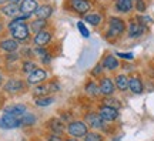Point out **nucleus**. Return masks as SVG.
Returning <instances> with one entry per match:
<instances>
[{"label": "nucleus", "instance_id": "obj_14", "mask_svg": "<svg viewBox=\"0 0 154 141\" xmlns=\"http://www.w3.org/2000/svg\"><path fill=\"white\" fill-rule=\"evenodd\" d=\"M49 127H50V130L53 131V134H54V136H59V137L64 133V128H66V127H64V123H63L60 118H51L49 123Z\"/></svg>", "mask_w": 154, "mask_h": 141}, {"label": "nucleus", "instance_id": "obj_4", "mask_svg": "<svg viewBox=\"0 0 154 141\" xmlns=\"http://www.w3.org/2000/svg\"><path fill=\"white\" fill-rule=\"evenodd\" d=\"M99 115L104 123H111L119 118V110L114 107H109V106H101L99 110Z\"/></svg>", "mask_w": 154, "mask_h": 141}, {"label": "nucleus", "instance_id": "obj_13", "mask_svg": "<svg viewBox=\"0 0 154 141\" xmlns=\"http://www.w3.org/2000/svg\"><path fill=\"white\" fill-rule=\"evenodd\" d=\"M53 13V7L50 5H42L37 7V10L34 11V14L37 17L38 20H47Z\"/></svg>", "mask_w": 154, "mask_h": 141}, {"label": "nucleus", "instance_id": "obj_33", "mask_svg": "<svg viewBox=\"0 0 154 141\" xmlns=\"http://www.w3.org/2000/svg\"><path fill=\"white\" fill-rule=\"evenodd\" d=\"M136 9L138 11H144L146 10V3H144L143 0H136Z\"/></svg>", "mask_w": 154, "mask_h": 141}, {"label": "nucleus", "instance_id": "obj_35", "mask_svg": "<svg viewBox=\"0 0 154 141\" xmlns=\"http://www.w3.org/2000/svg\"><path fill=\"white\" fill-rule=\"evenodd\" d=\"M34 51H36V54L40 56V57H43V56L47 54V50L44 49V47H37V49L34 50Z\"/></svg>", "mask_w": 154, "mask_h": 141}, {"label": "nucleus", "instance_id": "obj_36", "mask_svg": "<svg viewBox=\"0 0 154 141\" xmlns=\"http://www.w3.org/2000/svg\"><path fill=\"white\" fill-rule=\"evenodd\" d=\"M117 56H119V57H121V59H127V60H131L133 59V54H130V53H128V54H127V53H117Z\"/></svg>", "mask_w": 154, "mask_h": 141}, {"label": "nucleus", "instance_id": "obj_23", "mask_svg": "<svg viewBox=\"0 0 154 141\" xmlns=\"http://www.w3.org/2000/svg\"><path fill=\"white\" fill-rule=\"evenodd\" d=\"M117 10L121 11V13H127L133 9V2L131 0H117Z\"/></svg>", "mask_w": 154, "mask_h": 141}, {"label": "nucleus", "instance_id": "obj_43", "mask_svg": "<svg viewBox=\"0 0 154 141\" xmlns=\"http://www.w3.org/2000/svg\"><path fill=\"white\" fill-rule=\"evenodd\" d=\"M2 29H3V26H2V24H0V32H2Z\"/></svg>", "mask_w": 154, "mask_h": 141}, {"label": "nucleus", "instance_id": "obj_1", "mask_svg": "<svg viewBox=\"0 0 154 141\" xmlns=\"http://www.w3.org/2000/svg\"><path fill=\"white\" fill-rule=\"evenodd\" d=\"M88 127L86 123L83 121H72L70 124L67 125V133L73 137V138H80V137H84L87 134Z\"/></svg>", "mask_w": 154, "mask_h": 141}, {"label": "nucleus", "instance_id": "obj_41", "mask_svg": "<svg viewBox=\"0 0 154 141\" xmlns=\"http://www.w3.org/2000/svg\"><path fill=\"white\" fill-rule=\"evenodd\" d=\"M3 83V77H2V74H0V84Z\"/></svg>", "mask_w": 154, "mask_h": 141}, {"label": "nucleus", "instance_id": "obj_16", "mask_svg": "<svg viewBox=\"0 0 154 141\" xmlns=\"http://www.w3.org/2000/svg\"><path fill=\"white\" fill-rule=\"evenodd\" d=\"M72 7L73 10H76L77 13H86V11L90 9V3L86 2V0H72Z\"/></svg>", "mask_w": 154, "mask_h": 141}, {"label": "nucleus", "instance_id": "obj_3", "mask_svg": "<svg viewBox=\"0 0 154 141\" xmlns=\"http://www.w3.org/2000/svg\"><path fill=\"white\" fill-rule=\"evenodd\" d=\"M20 125H22V120L17 117H13L9 114H3L0 117V128H3V130H13Z\"/></svg>", "mask_w": 154, "mask_h": 141}, {"label": "nucleus", "instance_id": "obj_42", "mask_svg": "<svg viewBox=\"0 0 154 141\" xmlns=\"http://www.w3.org/2000/svg\"><path fill=\"white\" fill-rule=\"evenodd\" d=\"M5 2H7V0H0V5H3Z\"/></svg>", "mask_w": 154, "mask_h": 141}, {"label": "nucleus", "instance_id": "obj_29", "mask_svg": "<svg viewBox=\"0 0 154 141\" xmlns=\"http://www.w3.org/2000/svg\"><path fill=\"white\" fill-rule=\"evenodd\" d=\"M84 141H104V138L99 133H87L84 136Z\"/></svg>", "mask_w": 154, "mask_h": 141}, {"label": "nucleus", "instance_id": "obj_28", "mask_svg": "<svg viewBox=\"0 0 154 141\" xmlns=\"http://www.w3.org/2000/svg\"><path fill=\"white\" fill-rule=\"evenodd\" d=\"M20 120H22V125H33L37 118H36V115H34V114L26 113Z\"/></svg>", "mask_w": 154, "mask_h": 141}, {"label": "nucleus", "instance_id": "obj_5", "mask_svg": "<svg viewBox=\"0 0 154 141\" xmlns=\"http://www.w3.org/2000/svg\"><path fill=\"white\" fill-rule=\"evenodd\" d=\"M60 90V87L57 83H49V84H43V86H37L34 88L33 94L34 96H37V97H44V96H47L50 93L53 91H59Z\"/></svg>", "mask_w": 154, "mask_h": 141}, {"label": "nucleus", "instance_id": "obj_20", "mask_svg": "<svg viewBox=\"0 0 154 141\" xmlns=\"http://www.w3.org/2000/svg\"><path fill=\"white\" fill-rule=\"evenodd\" d=\"M3 13H5L6 16L9 17H16L17 13H20V7L16 5V3H9V5L3 6Z\"/></svg>", "mask_w": 154, "mask_h": 141}, {"label": "nucleus", "instance_id": "obj_7", "mask_svg": "<svg viewBox=\"0 0 154 141\" xmlns=\"http://www.w3.org/2000/svg\"><path fill=\"white\" fill-rule=\"evenodd\" d=\"M99 88H100V93H101V94H104V96H111L116 90L114 81L111 80L110 77H104V78L100 80Z\"/></svg>", "mask_w": 154, "mask_h": 141}, {"label": "nucleus", "instance_id": "obj_17", "mask_svg": "<svg viewBox=\"0 0 154 141\" xmlns=\"http://www.w3.org/2000/svg\"><path fill=\"white\" fill-rule=\"evenodd\" d=\"M50 40H51V34H50L49 32H40L36 34L34 43H36V46H38V47H43V46H46V44L49 43Z\"/></svg>", "mask_w": 154, "mask_h": 141}, {"label": "nucleus", "instance_id": "obj_24", "mask_svg": "<svg viewBox=\"0 0 154 141\" xmlns=\"http://www.w3.org/2000/svg\"><path fill=\"white\" fill-rule=\"evenodd\" d=\"M84 90H86V93H87L90 97H96V96H99L100 94L99 84H96V83H87Z\"/></svg>", "mask_w": 154, "mask_h": 141}, {"label": "nucleus", "instance_id": "obj_34", "mask_svg": "<svg viewBox=\"0 0 154 141\" xmlns=\"http://www.w3.org/2000/svg\"><path fill=\"white\" fill-rule=\"evenodd\" d=\"M101 69H103V66H101V64H97V66H96V67L93 69V70H91V74H93L94 77H97L100 73H101Z\"/></svg>", "mask_w": 154, "mask_h": 141}, {"label": "nucleus", "instance_id": "obj_22", "mask_svg": "<svg viewBox=\"0 0 154 141\" xmlns=\"http://www.w3.org/2000/svg\"><path fill=\"white\" fill-rule=\"evenodd\" d=\"M144 26L141 24H138V23H130V26H128V36L130 37H138V36H141L144 32Z\"/></svg>", "mask_w": 154, "mask_h": 141}, {"label": "nucleus", "instance_id": "obj_8", "mask_svg": "<svg viewBox=\"0 0 154 141\" xmlns=\"http://www.w3.org/2000/svg\"><path fill=\"white\" fill-rule=\"evenodd\" d=\"M5 114L22 118L23 115L26 114V106L24 104H13V106H7L5 109Z\"/></svg>", "mask_w": 154, "mask_h": 141}, {"label": "nucleus", "instance_id": "obj_21", "mask_svg": "<svg viewBox=\"0 0 154 141\" xmlns=\"http://www.w3.org/2000/svg\"><path fill=\"white\" fill-rule=\"evenodd\" d=\"M116 88H119L120 91H126L128 90V78H127L124 74H119L116 77V81H114Z\"/></svg>", "mask_w": 154, "mask_h": 141}, {"label": "nucleus", "instance_id": "obj_27", "mask_svg": "<svg viewBox=\"0 0 154 141\" xmlns=\"http://www.w3.org/2000/svg\"><path fill=\"white\" fill-rule=\"evenodd\" d=\"M84 20L88 23V24H93V26H97L100 22H101V16L97 14V13H91V14H87L84 17Z\"/></svg>", "mask_w": 154, "mask_h": 141}, {"label": "nucleus", "instance_id": "obj_9", "mask_svg": "<svg viewBox=\"0 0 154 141\" xmlns=\"http://www.w3.org/2000/svg\"><path fill=\"white\" fill-rule=\"evenodd\" d=\"M46 77H47V71L42 70V69H36L27 76V83L29 84H38V83L44 81Z\"/></svg>", "mask_w": 154, "mask_h": 141}, {"label": "nucleus", "instance_id": "obj_6", "mask_svg": "<svg viewBox=\"0 0 154 141\" xmlns=\"http://www.w3.org/2000/svg\"><path fill=\"white\" fill-rule=\"evenodd\" d=\"M11 32V36L14 40H19V41H24L29 38V27L23 23V24H19L16 27H13L10 30Z\"/></svg>", "mask_w": 154, "mask_h": 141}, {"label": "nucleus", "instance_id": "obj_15", "mask_svg": "<svg viewBox=\"0 0 154 141\" xmlns=\"http://www.w3.org/2000/svg\"><path fill=\"white\" fill-rule=\"evenodd\" d=\"M143 88H144L143 83H141L140 78L133 77V78L128 80V90H130L133 94H141V93H143Z\"/></svg>", "mask_w": 154, "mask_h": 141}, {"label": "nucleus", "instance_id": "obj_40", "mask_svg": "<svg viewBox=\"0 0 154 141\" xmlns=\"http://www.w3.org/2000/svg\"><path fill=\"white\" fill-rule=\"evenodd\" d=\"M64 141H77V138H69V140H64Z\"/></svg>", "mask_w": 154, "mask_h": 141}, {"label": "nucleus", "instance_id": "obj_37", "mask_svg": "<svg viewBox=\"0 0 154 141\" xmlns=\"http://www.w3.org/2000/svg\"><path fill=\"white\" fill-rule=\"evenodd\" d=\"M50 60H51V59H50V56H49V54H46V56H43V57H42V61H43L44 64H49Z\"/></svg>", "mask_w": 154, "mask_h": 141}, {"label": "nucleus", "instance_id": "obj_2", "mask_svg": "<svg viewBox=\"0 0 154 141\" xmlns=\"http://www.w3.org/2000/svg\"><path fill=\"white\" fill-rule=\"evenodd\" d=\"M126 30L124 22L119 17H111L110 19V29L107 32V37H117Z\"/></svg>", "mask_w": 154, "mask_h": 141}, {"label": "nucleus", "instance_id": "obj_25", "mask_svg": "<svg viewBox=\"0 0 154 141\" xmlns=\"http://www.w3.org/2000/svg\"><path fill=\"white\" fill-rule=\"evenodd\" d=\"M46 27V20H38V19H36L34 22H32L30 23V30L33 33H40V32H43L42 29H44Z\"/></svg>", "mask_w": 154, "mask_h": 141}, {"label": "nucleus", "instance_id": "obj_18", "mask_svg": "<svg viewBox=\"0 0 154 141\" xmlns=\"http://www.w3.org/2000/svg\"><path fill=\"white\" fill-rule=\"evenodd\" d=\"M119 60L116 59L114 56H111V54H109V56H106L104 57V60L101 61V66L104 67V69H107V70H116L117 67H119Z\"/></svg>", "mask_w": 154, "mask_h": 141}, {"label": "nucleus", "instance_id": "obj_38", "mask_svg": "<svg viewBox=\"0 0 154 141\" xmlns=\"http://www.w3.org/2000/svg\"><path fill=\"white\" fill-rule=\"evenodd\" d=\"M47 141H61V138L59 136H54V134H53V136L49 137V140H47Z\"/></svg>", "mask_w": 154, "mask_h": 141}, {"label": "nucleus", "instance_id": "obj_11", "mask_svg": "<svg viewBox=\"0 0 154 141\" xmlns=\"http://www.w3.org/2000/svg\"><path fill=\"white\" fill-rule=\"evenodd\" d=\"M86 121H87V124L90 125V127H93L96 130L103 128V125H104V121L101 120L99 113H88L87 115H86Z\"/></svg>", "mask_w": 154, "mask_h": 141}, {"label": "nucleus", "instance_id": "obj_19", "mask_svg": "<svg viewBox=\"0 0 154 141\" xmlns=\"http://www.w3.org/2000/svg\"><path fill=\"white\" fill-rule=\"evenodd\" d=\"M19 47V44L14 38H9V40H3L2 43H0V49L7 51V53H14Z\"/></svg>", "mask_w": 154, "mask_h": 141}, {"label": "nucleus", "instance_id": "obj_10", "mask_svg": "<svg viewBox=\"0 0 154 141\" xmlns=\"http://www.w3.org/2000/svg\"><path fill=\"white\" fill-rule=\"evenodd\" d=\"M23 88H24V83L22 80H17V78H11L5 84V90L7 93H11V94L22 91Z\"/></svg>", "mask_w": 154, "mask_h": 141}, {"label": "nucleus", "instance_id": "obj_39", "mask_svg": "<svg viewBox=\"0 0 154 141\" xmlns=\"http://www.w3.org/2000/svg\"><path fill=\"white\" fill-rule=\"evenodd\" d=\"M19 2H22V0H10V3H16V5L19 3Z\"/></svg>", "mask_w": 154, "mask_h": 141}, {"label": "nucleus", "instance_id": "obj_32", "mask_svg": "<svg viewBox=\"0 0 154 141\" xmlns=\"http://www.w3.org/2000/svg\"><path fill=\"white\" fill-rule=\"evenodd\" d=\"M104 106H109V107H114V109H119V101H116L113 98H106L104 100Z\"/></svg>", "mask_w": 154, "mask_h": 141}, {"label": "nucleus", "instance_id": "obj_12", "mask_svg": "<svg viewBox=\"0 0 154 141\" xmlns=\"http://www.w3.org/2000/svg\"><path fill=\"white\" fill-rule=\"evenodd\" d=\"M37 2L36 0H23L22 6H20V13H23L24 16H30L32 13L37 10Z\"/></svg>", "mask_w": 154, "mask_h": 141}, {"label": "nucleus", "instance_id": "obj_26", "mask_svg": "<svg viewBox=\"0 0 154 141\" xmlns=\"http://www.w3.org/2000/svg\"><path fill=\"white\" fill-rule=\"evenodd\" d=\"M54 103V97H49V96H44V97H38L36 98V106L37 107H47L50 104Z\"/></svg>", "mask_w": 154, "mask_h": 141}, {"label": "nucleus", "instance_id": "obj_30", "mask_svg": "<svg viewBox=\"0 0 154 141\" xmlns=\"http://www.w3.org/2000/svg\"><path fill=\"white\" fill-rule=\"evenodd\" d=\"M36 69H37V67H36V63L30 61V60H27V61H24V63H23V71H24L26 74H30V73L34 71Z\"/></svg>", "mask_w": 154, "mask_h": 141}, {"label": "nucleus", "instance_id": "obj_31", "mask_svg": "<svg viewBox=\"0 0 154 141\" xmlns=\"http://www.w3.org/2000/svg\"><path fill=\"white\" fill-rule=\"evenodd\" d=\"M77 27H79V30H80V33H82L83 37H88V36H90V32H88L87 27H86V26H84L82 22L77 23Z\"/></svg>", "mask_w": 154, "mask_h": 141}]
</instances>
